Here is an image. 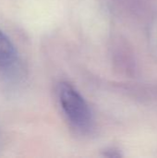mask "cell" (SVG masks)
<instances>
[{
    "mask_svg": "<svg viewBox=\"0 0 157 158\" xmlns=\"http://www.w3.org/2000/svg\"><path fill=\"white\" fill-rule=\"evenodd\" d=\"M18 60L17 51L10 39L0 31V68L10 69Z\"/></svg>",
    "mask_w": 157,
    "mask_h": 158,
    "instance_id": "2",
    "label": "cell"
},
{
    "mask_svg": "<svg viewBox=\"0 0 157 158\" xmlns=\"http://www.w3.org/2000/svg\"><path fill=\"white\" fill-rule=\"evenodd\" d=\"M56 93L61 109L69 124L81 133L91 132L94 122L93 113L80 92L70 83L61 81Z\"/></svg>",
    "mask_w": 157,
    "mask_h": 158,
    "instance_id": "1",
    "label": "cell"
}]
</instances>
